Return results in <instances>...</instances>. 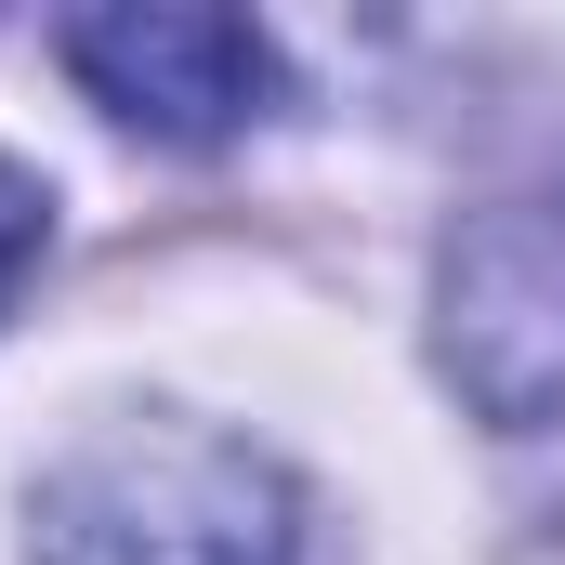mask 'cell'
<instances>
[{"label":"cell","mask_w":565,"mask_h":565,"mask_svg":"<svg viewBox=\"0 0 565 565\" xmlns=\"http://www.w3.org/2000/svg\"><path fill=\"white\" fill-rule=\"evenodd\" d=\"M66 66L93 79L106 119L158 145H224L264 119L277 53L250 13H198V0H132V13H66Z\"/></svg>","instance_id":"obj_3"},{"label":"cell","mask_w":565,"mask_h":565,"mask_svg":"<svg viewBox=\"0 0 565 565\" xmlns=\"http://www.w3.org/2000/svg\"><path fill=\"white\" fill-rule=\"evenodd\" d=\"M40 224H53V211H40V184L0 158V302L26 289V264H40Z\"/></svg>","instance_id":"obj_4"},{"label":"cell","mask_w":565,"mask_h":565,"mask_svg":"<svg viewBox=\"0 0 565 565\" xmlns=\"http://www.w3.org/2000/svg\"><path fill=\"white\" fill-rule=\"evenodd\" d=\"M447 382L500 434L565 422V184L500 198L447 237Z\"/></svg>","instance_id":"obj_2"},{"label":"cell","mask_w":565,"mask_h":565,"mask_svg":"<svg viewBox=\"0 0 565 565\" xmlns=\"http://www.w3.org/2000/svg\"><path fill=\"white\" fill-rule=\"evenodd\" d=\"M26 565H302V487L250 434L145 408L40 473Z\"/></svg>","instance_id":"obj_1"}]
</instances>
